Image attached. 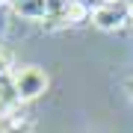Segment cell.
<instances>
[{
  "label": "cell",
  "mask_w": 133,
  "mask_h": 133,
  "mask_svg": "<svg viewBox=\"0 0 133 133\" xmlns=\"http://www.w3.org/2000/svg\"><path fill=\"white\" fill-rule=\"evenodd\" d=\"M12 80H15V92H18L21 104L36 101L38 95H44V89H48V74H44L42 68H36V65L18 68V71L12 74Z\"/></svg>",
  "instance_id": "1"
},
{
  "label": "cell",
  "mask_w": 133,
  "mask_h": 133,
  "mask_svg": "<svg viewBox=\"0 0 133 133\" xmlns=\"http://www.w3.org/2000/svg\"><path fill=\"white\" fill-rule=\"evenodd\" d=\"M92 6L89 0H68V9H65V18L68 24H86V21H92Z\"/></svg>",
  "instance_id": "5"
},
{
  "label": "cell",
  "mask_w": 133,
  "mask_h": 133,
  "mask_svg": "<svg viewBox=\"0 0 133 133\" xmlns=\"http://www.w3.org/2000/svg\"><path fill=\"white\" fill-rule=\"evenodd\" d=\"M127 21H133V9L127 3H104L92 12V24L98 30H121Z\"/></svg>",
  "instance_id": "2"
},
{
  "label": "cell",
  "mask_w": 133,
  "mask_h": 133,
  "mask_svg": "<svg viewBox=\"0 0 133 133\" xmlns=\"http://www.w3.org/2000/svg\"><path fill=\"white\" fill-rule=\"evenodd\" d=\"M15 12L21 18H27V21H44L48 12H50V6H48V0H27V3L15 6Z\"/></svg>",
  "instance_id": "4"
},
{
  "label": "cell",
  "mask_w": 133,
  "mask_h": 133,
  "mask_svg": "<svg viewBox=\"0 0 133 133\" xmlns=\"http://www.w3.org/2000/svg\"><path fill=\"white\" fill-rule=\"evenodd\" d=\"M9 3H12V6H21V3H27V0H9Z\"/></svg>",
  "instance_id": "7"
},
{
  "label": "cell",
  "mask_w": 133,
  "mask_h": 133,
  "mask_svg": "<svg viewBox=\"0 0 133 133\" xmlns=\"http://www.w3.org/2000/svg\"><path fill=\"white\" fill-rule=\"evenodd\" d=\"M33 130H36V115L27 109V104L0 115V133H33Z\"/></svg>",
  "instance_id": "3"
},
{
  "label": "cell",
  "mask_w": 133,
  "mask_h": 133,
  "mask_svg": "<svg viewBox=\"0 0 133 133\" xmlns=\"http://www.w3.org/2000/svg\"><path fill=\"white\" fill-rule=\"evenodd\" d=\"M12 53L6 48H0V80H6V77H12Z\"/></svg>",
  "instance_id": "6"
}]
</instances>
